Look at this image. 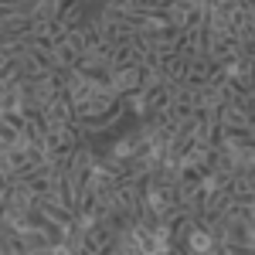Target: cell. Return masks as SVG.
<instances>
[{"label": "cell", "instance_id": "obj_1", "mask_svg": "<svg viewBox=\"0 0 255 255\" xmlns=\"http://www.w3.org/2000/svg\"><path fill=\"white\" fill-rule=\"evenodd\" d=\"M143 68H146V65H126V68H116V72H113V89H116V96H129V92H139V89H143Z\"/></svg>", "mask_w": 255, "mask_h": 255}, {"label": "cell", "instance_id": "obj_2", "mask_svg": "<svg viewBox=\"0 0 255 255\" xmlns=\"http://www.w3.org/2000/svg\"><path fill=\"white\" fill-rule=\"evenodd\" d=\"M184 252H194V255H201V252H204V255H208V252H221V245H218V238L211 235V232H208V228H204L201 221H197L194 228L187 232Z\"/></svg>", "mask_w": 255, "mask_h": 255}, {"label": "cell", "instance_id": "obj_3", "mask_svg": "<svg viewBox=\"0 0 255 255\" xmlns=\"http://www.w3.org/2000/svg\"><path fill=\"white\" fill-rule=\"evenodd\" d=\"M44 116H48L51 126H55V123H75V102H72V96H68V92L55 96L44 106Z\"/></svg>", "mask_w": 255, "mask_h": 255}, {"label": "cell", "instance_id": "obj_4", "mask_svg": "<svg viewBox=\"0 0 255 255\" xmlns=\"http://www.w3.org/2000/svg\"><path fill=\"white\" fill-rule=\"evenodd\" d=\"M24 3H38V0H24Z\"/></svg>", "mask_w": 255, "mask_h": 255}]
</instances>
